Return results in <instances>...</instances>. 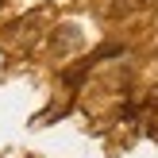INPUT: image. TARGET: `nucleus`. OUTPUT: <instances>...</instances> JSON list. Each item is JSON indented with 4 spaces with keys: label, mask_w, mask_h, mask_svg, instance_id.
<instances>
[]
</instances>
